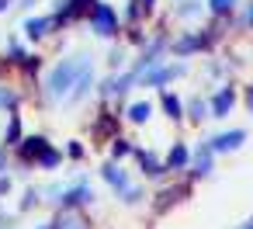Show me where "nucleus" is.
Returning <instances> with one entry per match:
<instances>
[{
    "label": "nucleus",
    "mask_w": 253,
    "mask_h": 229,
    "mask_svg": "<svg viewBox=\"0 0 253 229\" xmlns=\"http://www.w3.org/2000/svg\"><path fill=\"white\" fill-rule=\"evenodd\" d=\"M90 80H94L90 56L63 59V63H56V66L49 70V77H45L49 101H80V97L90 91Z\"/></svg>",
    "instance_id": "f257e3e1"
},
{
    "label": "nucleus",
    "mask_w": 253,
    "mask_h": 229,
    "mask_svg": "<svg viewBox=\"0 0 253 229\" xmlns=\"http://www.w3.org/2000/svg\"><path fill=\"white\" fill-rule=\"evenodd\" d=\"M45 146H49V142H45V136H25L14 149H18V156H21L25 163H35V160H39V153H42Z\"/></svg>",
    "instance_id": "f03ea898"
},
{
    "label": "nucleus",
    "mask_w": 253,
    "mask_h": 229,
    "mask_svg": "<svg viewBox=\"0 0 253 229\" xmlns=\"http://www.w3.org/2000/svg\"><path fill=\"white\" fill-rule=\"evenodd\" d=\"M90 18H94V32L97 35H115V11L108 4H97L90 11Z\"/></svg>",
    "instance_id": "7ed1b4c3"
},
{
    "label": "nucleus",
    "mask_w": 253,
    "mask_h": 229,
    "mask_svg": "<svg viewBox=\"0 0 253 229\" xmlns=\"http://www.w3.org/2000/svg\"><path fill=\"white\" fill-rule=\"evenodd\" d=\"M49 226H52V229H87V219H84L77 208H63Z\"/></svg>",
    "instance_id": "20e7f679"
},
{
    "label": "nucleus",
    "mask_w": 253,
    "mask_h": 229,
    "mask_svg": "<svg viewBox=\"0 0 253 229\" xmlns=\"http://www.w3.org/2000/svg\"><path fill=\"white\" fill-rule=\"evenodd\" d=\"M94 198V191L90 187H73V191H66L59 201H63V208H77V205H87Z\"/></svg>",
    "instance_id": "39448f33"
},
{
    "label": "nucleus",
    "mask_w": 253,
    "mask_h": 229,
    "mask_svg": "<svg viewBox=\"0 0 253 229\" xmlns=\"http://www.w3.org/2000/svg\"><path fill=\"white\" fill-rule=\"evenodd\" d=\"M49 28H52V18H28L25 21V35L28 39H42V35H49Z\"/></svg>",
    "instance_id": "423d86ee"
},
{
    "label": "nucleus",
    "mask_w": 253,
    "mask_h": 229,
    "mask_svg": "<svg viewBox=\"0 0 253 229\" xmlns=\"http://www.w3.org/2000/svg\"><path fill=\"white\" fill-rule=\"evenodd\" d=\"M18 142H21V115H11L7 132H4V142H0V146H18Z\"/></svg>",
    "instance_id": "0eeeda50"
},
{
    "label": "nucleus",
    "mask_w": 253,
    "mask_h": 229,
    "mask_svg": "<svg viewBox=\"0 0 253 229\" xmlns=\"http://www.w3.org/2000/svg\"><path fill=\"white\" fill-rule=\"evenodd\" d=\"M59 160H63V156H59V149H52V146H45V149L39 153V160H35V163H39L42 170H56V167H59Z\"/></svg>",
    "instance_id": "6e6552de"
},
{
    "label": "nucleus",
    "mask_w": 253,
    "mask_h": 229,
    "mask_svg": "<svg viewBox=\"0 0 253 229\" xmlns=\"http://www.w3.org/2000/svg\"><path fill=\"white\" fill-rule=\"evenodd\" d=\"M104 177H108V184H115V187L128 191V181H125V174H122L118 167H104Z\"/></svg>",
    "instance_id": "1a4fd4ad"
},
{
    "label": "nucleus",
    "mask_w": 253,
    "mask_h": 229,
    "mask_svg": "<svg viewBox=\"0 0 253 229\" xmlns=\"http://www.w3.org/2000/svg\"><path fill=\"white\" fill-rule=\"evenodd\" d=\"M0 108H4V111H14L18 108V94L11 87H4V84H0Z\"/></svg>",
    "instance_id": "9d476101"
},
{
    "label": "nucleus",
    "mask_w": 253,
    "mask_h": 229,
    "mask_svg": "<svg viewBox=\"0 0 253 229\" xmlns=\"http://www.w3.org/2000/svg\"><path fill=\"white\" fill-rule=\"evenodd\" d=\"M229 108H232V91H222V94L215 97V104H211V111H215V115H225Z\"/></svg>",
    "instance_id": "9b49d317"
},
{
    "label": "nucleus",
    "mask_w": 253,
    "mask_h": 229,
    "mask_svg": "<svg viewBox=\"0 0 253 229\" xmlns=\"http://www.w3.org/2000/svg\"><path fill=\"white\" fill-rule=\"evenodd\" d=\"M239 142H243V132H229V136L215 139V149H229V146H239Z\"/></svg>",
    "instance_id": "f8f14e48"
},
{
    "label": "nucleus",
    "mask_w": 253,
    "mask_h": 229,
    "mask_svg": "<svg viewBox=\"0 0 253 229\" xmlns=\"http://www.w3.org/2000/svg\"><path fill=\"white\" fill-rule=\"evenodd\" d=\"M170 77V70H153V73H146V84H163Z\"/></svg>",
    "instance_id": "ddd939ff"
},
{
    "label": "nucleus",
    "mask_w": 253,
    "mask_h": 229,
    "mask_svg": "<svg viewBox=\"0 0 253 229\" xmlns=\"http://www.w3.org/2000/svg\"><path fill=\"white\" fill-rule=\"evenodd\" d=\"M163 108H167V111H170V115H173V118H177V115H180V101H177V97H170V94H167V97H163Z\"/></svg>",
    "instance_id": "4468645a"
},
{
    "label": "nucleus",
    "mask_w": 253,
    "mask_h": 229,
    "mask_svg": "<svg viewBox=\"0 0 253 229\" xmlns=\"http://www.w3.org/2000/svg\"><path fill=\"white\" fill-rule=\"evenodd\" d=\"M149 118V104H135L132 108V122H146Z\"/></svg>",
    "instance_id": "2eb2a0df"
},
{
    "label": "nucleus",
    "mask_w": 253,
    "mask_h": 229,
    "mask_svg": "<svg viewBox=\"0 0 253 229\" xmlns=\"http://www.w3.org/2000/svg\"><path fill=\"white\" fill-rule=\"evenodd\" d=\"M184 160H187V153H184V149H180V146H177V149H173V153H170V167H180V163H184Z\"/></svg>",
    "instance_id": "dca6fc26"
},
{
    "label": "nucleus",
    "mask_w": 253,
    "mask_h": 229,
    "mask_svg": "<svg viewBox=\"0 0 253 229\" xmlns=\"http://www.w3.org/2000/svg\"><path fill=\"white\" fill-rule=\"evenodd\" d=\"M142 170H146V174H160V163H156L153 156H142Z\"/></svg>",
    "instance_id": "f3484780"
},
{
    "label": "nucleus",
    "mask_w": 253,
    "mask_h": 229,
    "mask_svg": "<svg viewBox=\"0 0 253 229\" xmlns=\"http://www.w3.org/2000/svg\"><path fill=\"white\" fill-rule=\"evenodd\" d=\"M35 201H39V194H35V191H28V194L21 198V212H28V208H32Z\"/></svg>",
    "instance_id": "a211bd4d"
},
{
    "label": "nucleus",
    "mask_w": 253,
    "mask_h": 229,
    "mask_svg": "<svg viewBox=\"0 0 253 229\" xmlns=\"http://www.w3.org/2000/svg\"><path fill=\"white\" fill-rule=\"evenodd\" d=\"M66 153H70L73 160H80V156H84V146H80V142H70V146H66Z\"/></svg>",
    "instance_id": "6ab92c4d"
},
{
    "label": "nucleus",
    "mask_w": 253,
    "mask_h": 229,
    "mask_svg": "<svg viewBox=\"0 0 253 229\" xmlns=\"http://www.w3.org/2000/svg\"><path fill=\"white\" fill-rule=\"evenodd\" d=\"M4 194H11V177L0 174V198H4Z\"/></svg>",
    "instance_id": "aec40b11"
},
{
    "label": "nucleus",
    "mask_w": 253,
    "mask_h": 229,
    "mask_svg": "<svg viewBox=\"0 0 253 229\" xmlns=\"http://www.w3.org/2000/svg\"><path fill=\"white\" fill-rule=\"evenodd\" d=\"M232 4H236V0H211V7H215V11H229Z\"/></svg>",
    "instance_id": "412c9836"
},
{
    "label": "nucleus",
    "mask_w": 253,
    "mask_h": 229,
    "mask_svg": "<svg viewBox=\"0 0 253 229\" xmlns=\"http://www.w3.org/2000/svg\"><path fill=\"white\" fill-rule=\"evenodd\" d=\"M0 174H7V146H0Z\"/></svg>",
    "instance_id": "4be33fe9"
},
{
    "label": "nucleus",
    "mask_w": 253,
    "mask_h": 229,
    "mask_svg": "<svg viewBox=\"0 0 253 229\" xmlns=\"http://www.w3.org/2000/svg\"><path fill=\"white\" fill-rule=\"evenodd\" d=\"M208 170V153H198V174Z\"/></svg>",
    "instance_id": "5701e85b"
},
{
    "label": "nucleus",
    "mask_w": 253,
    "mask_h": 229,
    "mask_svg": "<svg viewBox=\"0 0 253 229\" xmlns=\"http://www.w3.org/2000/svg\"><path fill=\"white\" fill-rule=\"evenodd\" d=\"M125 153H128V142L118 139V142H115V156H125Z\"/></svg>",
    "instance_id": "b1692460"
},
{
    "label": "nucleus",
    "mask_w": 253,
    "mask_h": 229,
    "mask_svg": "<svg viewBox=\"0 0 253 229\" xmlns=\"http://www.w3.org/2000/svg\"><path fill=\"white\" fill-rule=\"evenodd\" d=\"M7 4H11V0H0V14H4V11H7Z\"/></svg>",
    "instance_id": "393cba45"
},
{
    "label": "nucleus",
    "mask_w": 253,
    "mask_h": 229,
    "mask_svg": "<svg viewBox=\"0 0 253 229\" xmlns=\"http://www.w3.org/2000/svg\"><path fill=\"white\" fill-rule=\"evenodd\" d=\"M250 108H253V91H250Z\"/></svg>",
    "instance_id": "a878e982"
},
{
    "label": "nucleus",
    "mask_w": 253,
    "mask_h": 229,
    "mask_svg": "<svg viewBox=\"0 0 253 229\" xmlns=\"http://www.w3.org/2000/svg\"><path fill=\"white\" fill-rule=\"evenodd\" d=\"M149 4H153V0H146V7H149Z\"/></svg>",
    "instance_id": "bb28decb"
}]
</instances>
